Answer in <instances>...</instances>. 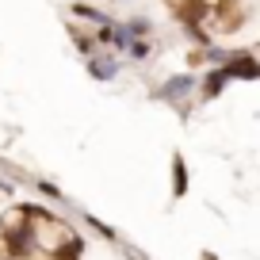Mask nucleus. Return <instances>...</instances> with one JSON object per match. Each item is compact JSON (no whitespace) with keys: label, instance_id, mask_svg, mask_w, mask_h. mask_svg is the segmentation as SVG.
Masks as SVG:
<instances>
[{"label":"nucleus","instance_id":"nucleus-14","mask_svg":"<svg viewBox=\"0 0 260 260\" xmlns=\"http://www.w3.org/2000/svg\"><path fill=\"white\" fill-rule=\"evenodd\" d=\"M115 4H119V0H115Z\"/></svg>","mask_w":260,"mask_h":260},{"label":"nucleus","instance_id":"nucleus-13","mask_svg":"<svg viewBox=\"0 0 260 260\" xmlns=\"http://www.w3.org/2000/svg\"><path fill=\"white\" fill-rule=\"evenodd\" d=\"M8 260H16V256H8Z\"/></svg>","mask_w":260,"mask_h":260},{"label":"nucleus","instance_id":"nucleus-6","mask_svg":"<svg viewBox=\"0 0 260 260\" xmlns=\"http://www.w3.org/2000/svg\"><path fill=\"white\" fill-rule=\"evenodd\" d=\"M69 16L73 19H81V23H96V27H104V23H111V16H107L104 8H92V4H69Z\"/></svg>","mask_w":260,"mask_h":260},{"label":"nucleus","instance_id":"nucleus-7","mask_svg":"<svg viewBox=\"0 0 260 260\" xmlns=\"http://www.w3.org/2000/svg\"><path fill=\"white\" fill-rule=\"evenodd\" d=\"M172 195L176 199H184L187 195V165H184V157H172Z\"/></svg>","mask_w":260,"mask_h":260},{"label":"nucleus","instance_id":"nucleus-10","mask_svg":"<svg viewBox=\"0 0 260 260\" xmlns=\"http://www.w3.org/2000/svg\"><path fill=\"white\" fill-rule=\"evenodd\" d=\"M73 46H77V54H81V57H92V54H96V39H92V35L88 31H77V27H73Z\"/></svg>","mask_w":260,"mask_h":260},{"label":"nucleus","instance_id":"nucleus-5","mask_svg":"<svg viewBox=\"0 0 260 260\" xmlns=\"http://www.w3.org/2000/svg\"><path fill=\"white\" fill-rule=\"evenodd\" d=\"M84 237H77V234H65V241L57 245V249H50V260H81L84 256Z\"/></svg>","mask_w":260,"mask_h":260},{"label":"nucleus","instance_id":"nucleus-11","mask_svg":"<svg viewBox=\"0 0 260 260\" xmlns=\"http://www.w3.org/2000/svg\"><path fill=\"white\" fill-rule=\"evenodd\" d=\"M35 187H39V195H46V199H54V203H61V199H65V195H61V187H54V184H50V180H39V184H35Z\"/></svg>","mask_w":260,"mask_h":260},{"label":"nucleus","instance_id":"nucleus-2","mask_svg":"<svg viewBox=\"0 0 260 260\" xmlns=\"http://www.w3.org/2000/svg\"><path fill=\"white\" fill-rule=\"evenodd\" d=\"M195 84H199V77H195V73H176V77H169V81L157 84L153 96L161 100V104H180V100H187L195 92Z\"/></svg>","mask_w":260,"mask_h":260},{"label":"nucleus","instance_id":"nucleus-12","mask_svg":"<svg viewBox=\"0 0 260 260\" xmlns=\"http://www.w3.org/2000/svg\"><path fill=\"white\" fill-rule=\"evenodd\" d=\"M84 222H88V226L96 230L100 237H107V241H115V230H111V226H104V222H100V218H92V214H84Z\"/></svg>","mask_w":260,"mask_h":260},{"label":"nucleus","instance_id":"nucleus-8","mask_svg":"<svg viewBox=\"0 0 260 260\" xmlns=\"http://www.w3.org/2000/svg\"><path fill=\"white\" fill-rule=\"evenodd\" d=\"M122 27H126L130 39H149V35H153V19H146V16H130Z\"/></svg>","mask_w":260,"mask_h":260},{"label":"nucleus","instance_id":"nucleus-1","mask_svg":"<svg viewBox=\"0 0 260 260\" xmlns=\"http://www.w3.org/2000/svg\"><path fill=\"white\" fill-rule=\"evenodd\" d=\"M222 73H226V81H260V57L249 50H234L222 61Z\"/></svg>","mask_w":260,"mask_h":260},{"label":"nucleus","instance_id":"nucleus-4","mask_svg":"<svg viewBox=\"0 0 260 260\" xmlns=\"http://www.w3.org/2000/svg\"><path fill=\"white\" fill-rule=\"evenodd\" d=\"M226 73H222V65H207V73L199 77V84H195V92H199V100H218L222 92H226Z\"/></svg>","mask_w":260,"mask_h":260},{"label":"nucleus","instance_id":"nucleus-3","mask_svg":"<svg viewBox=\"0 0 260 260\" xmlns=\"http://www.w3.org/2000/svg\"><path fill=\"white\" fill-rule=\"evenodd\" d=\"M84 69H88V77L92 81H115V77H119V57H115V50H96V54L88 57V65H84Z\"/></svg>","mask_w":260,"mask_h":260},{"label":"nucleus","instance_id":"nucleus-9","mask_svg":"<svg viewBox=\"0 0 260 260\" xmlns=\"http://www.w3.org/2000/svg\"><path fill=\"white\" fill-rule=\"evenodd\" d=\"M149 54H153V42L149 39H130V46H126L130 61H149Z\"/></svg>","mask_w":260,"mask_h":260}]
</instances>
